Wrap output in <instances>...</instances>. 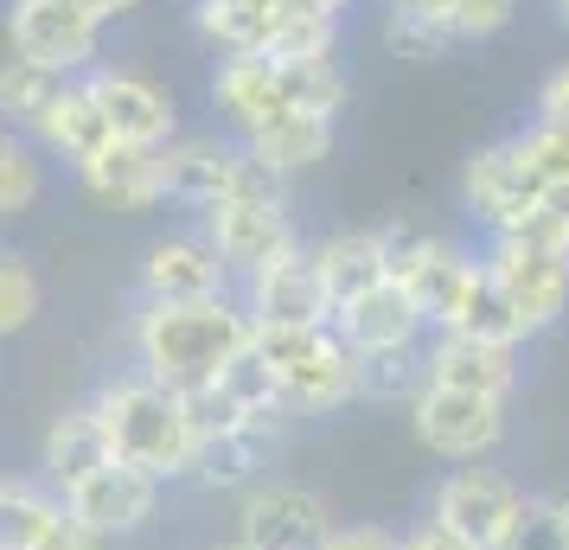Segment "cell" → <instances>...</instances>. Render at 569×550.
I'll return each instance as SVG.
<instances>
[{
	"label": "cell",
	"mask_w": 569,
	"mask_h": 550,
	"mask_svg": "<svg viewBox=\"0 0 569 550\" xmlns=\"http://www.w3.org/2000/svg\"><path fill=\"white\" fill-rule=\"evenodd\" d=\"M78 78H64V71H46V64H32V58L7 52V71H0V109H7V129L13 134H32L46 122V109L64 97Z\"/></svg>",
	"instance_id": "obj_27"
},
{
	"label": "cell",
	"mask_w": 569,
	"mask_h": 550,
	"mask_svg": "<svg viewBox=\"0 0 569 550\" xmlns=\"http://www.w3.org/2000/svg\"><path fill=\"white\" fill-rule=\"evenodd\" d=\"M441 333H467V340H499V346H525V333H518L512 308H506V294H499V282H492L487 257H480V276H473V289H467V301H461V308H455V320H448Z\"/></svg>",
	"instance_id": "obj_30"
},
{
	"label": "cell",
	"mask_w": 569,
	"mask_h": 550,
	"mask_svg": "<svg viewBox=\"0 0 569 550\" xmlns=\"http://www.w3.org/2000/svg\"><path fill=\"white\" fill-rule=\"evenodd\" d=\"M276 64H308V58H339V20L320 13V7H295L269 46Z\"/></svg>",
	"instance_id": "obj_34"
},
{
	"label": "cell",
	"mask_w": 569,
	"mask_h": 550,
	"mask_svg": "<svg viewBox=\"0 0 569 550\" xmlns=\"http://www.w3.org/2000/svg\"><path fill=\"white\" fill-rule=\"evenodd\" d=\"M320 550H403V531H385V524H333V538Z\"/></svg>",
	"instance_id": "obj_41"
},
{
	"label": "cell",
	"mask_w": 569,
	"mask_h": 550,
	"mask_svg": "<svg viewBox=\"0 0 569 550\" xmlns=\"http://www.w3.org/2000/svg\"><path fill=\"white\" fill-rule=\"evenodd\" d=\"M199 231L218 243V257H224V269H231L237 282H250V276H262V269H276V262L308 250L288 199H224V206L199 211Z\"/></svg>",
	"instance_id": "obj_7"
},
{
	"label": "cell",
	"mask_w": 569,
	"mask_h": 550,
	"mask_svg": "<svg viewBox=\"0 0 569 550\" xmlns=\"http://www.w3.org/2000/svg\"><path fill=\"white\" fill-rule=\"evenodd\" d=\"M385 7H410L422 20L448 27L455 46H480V39L512 27V13H518V0H385Z\"/></svg>",
	"instance_id": "obj_29"
},
{
	"label": "cell",
	"mask_w": 569,
	"mask_h": 550,
	"mask_svg": "<svg viewBox=\"0 0 569 550\" xmlns=\"http://www.w3.org/2000/svg\"><path fill=\"white\" fill-rule=\"evenodd\" d=\"M257 314L243 308V294H218V301H129V352L134 371H148L173 391L211 384L257 352Z\"/></svg>",
	"instance_id": "obj_1"
},
{
	"label": "cell",
	"mask_w": 569,
	"mask_h": 550,
	"mask_svg": "<svg viewBox=\"0 0 569 550\" xmlns=\"http://www.w3.org/2000/svg\"><path fill=\"white\" fill-rule=\"evenodd\" d=\"M308 7H320V13H333V20H346V7H352V0H308Z\"/></svg>",
	"instance_id": "obj_45"
},
{
	"label": "cell",
	"mask_w": 569,
	"mask_h": 550,
	"mask_svg": "<svg viewBox=\"0 0 569 550\" xmlns=\"http://www.w3.org/2000/svg\"><path fill=\"white\" fill-rule=\"evenodd\" d=\"M257 160H269L282 180H295V173H308V167H320V160L333 154V116H313V109H288L282 122L269 134H257V141H243Z\"/></svg>",
	"instance_id": "obj_26"
},
{
	"label": "cell",
	"mask_w": 569,
	"mask_h": 550,
	"mask_svg": "<svg viewBox=\"0 0 569 550\" xmlns=\"http://www.w3.org/2000/svg\"><path fill=\"white\" fill-rule=\"evenodd\" d=\"M262 461H269V442H262V436H218V442H199L192 487H206V493H250L262 480Z\"/></svg>",
	"instance_id": "obj_28"
},
{
	"label": "cell",
	"mask_w": 569,
	"mask_h": 550,
	"mask_svg": "<svg viewBox=\"0 0 569 550\" xmlns=\"http://www.w3.org/2000/svg\"><path fill=\"white\" fill-rule=\"evenodd\" d=\"M0 550H103V538L46 480H7L0 487Z\"/></svg>",
	"instance_id": "obj_14"
},
{
	"label": "cell",
	"mask_w": 569,
	"mask_h": 550,
	"mask_svg": "<svg viewBox=\"0 0 569 550\" xmlns=\"http://www.w3.org/2000/svg\"><path fill=\"white\" fill-rule=\"evenodd\" d=\"M378 32H385V46L397 58H448L455 52V32L436 27V20H422V13H410V7H385Z\"/></svg>",
	"instance_id": "obj_36"
},
{
	"label": "cell",
	"mask_w": 569,
	"mask_h": 550,
	"mask_svg": "<svg viewBox=\"0 0 569 550\" xmlns=\"http://www.w3.org/2000/svg\"><path fill=\"white\" fill-rule=\"evenodd\" d=\"M109 461H116V448H109V429H103V417L90 410V397L71 403L64 417H52L46 442H39V480L64 499L78 493L83 480H97Z\"/></svg>",
	"instance_id": "obj_20"
},
{
	"label": "cell",
	"mask_w": 569,
	"mask_h": 550,
	"mask_svg": "<svg viewBox=\"0 0 569 550\" xmlns=\"http://www.w3.org/2000/svg\"><path fill=\"white\" fill-rule=\"evenodd\" d=\"M71 180H78L97 206L122 211V218H148V211L173 206V199H167V180H160V154L154 148H129V141H116V148H103L97 160L71 167Z\"/></svg>",
	"instance_id": "obj_18"
},
{
	"label": "cell",
	"mask_w": 569,
	"mask_h": 550,
	"mask_svg": "<svg viewBox=\"0 0 569 550\" xmlns=\"http://www.w3.org/2000/svg\"><path fill=\"white\" fill-rule=\"evenodd\" d=\"M499 550H569L563 524H557V512H550V493L525 499V512H518V524L499 538Z\"/></svg>",
	"instance_id": "obj_38"
},
{
	"label": "cell",
	"mask_w": 569,
	"mask_h": 550,
	"mask_svg": "<svg viewBox=\"0 0 569 550\" xmlns=\"http://www.w3.org/2000/svg\"><path fill=\"white\" fill-rule=\"evenodd\" d=\"M295 7L308 0H192V27L218 58H269Z\"/></svg>",
	"instance_id": "obj_21"
},
{
	"label": "cell",
	"mask_w": 569,
	"mask_h": 550,
	"mask_svg": "<svg viewBox=\"0 0 569 550\" xmlns=\"http://www.w3.org/2000/svg\"><path fill=\"white\" fill-rule=\"evenodd\" d=\"M506 141H512V154L525 160V173L538 186H569V129H557V122H525Z\"/></svg>",
	"instance_id": "obj_35"
},
{
	"label": "cell",
	"mask_w": 569,
	"mask_h": 550,
	"mask_svg": "<svg viewBox=\"0 0 569 550\" xmlns=\"http://www.w3.org/2000/svg\"><path fill=\"white\" fill-rule=\"evenodd\" d=\"M410 429H416V442L429 448L436 461H448V468H473V461H487V454L506 448L512 417H506L499 397L441 391V384H429V391L410 403Z\"/></svg>",
	"instance_id": "obj_6"
},
{
	"label": "cell",
	"mask_w": 569,
	"mask_h": 550,
	"mask_svg": "<svg viewBox=\"0 0 569 550\" xmlns=\"http://www.w3.org/2000/svg\"><path fill=\"white\" fill-rule=\"evenodd\" d=\"M365 359V397L371 403H416L429 391V346H403V352H359Z\"/></svg>",
	"instance_id": "obj_31"
},
{
	"label": "cell",
	"mask_w": 569,
	"mask_h": 550,
	"mask_svg": "<svg viewBox=\"0 0 569 550\" xmlns=\"http://www.w3.org/2000/svg\"><path fill=\"white\" fill-rule=\"evenodd\" d=\"M90 410L103 417L116 461L154 473V480H192L199 461V429L186 417V397L173 384H160L148 371H116L90 391Z\"/></svg>",
	"instance_id": "obj_2"
},
{
	"label": "cell",
	"mask_w": 569,
	"mask_h": 550,
	"mask_svg": "<svg viewBox=\"0 0 569 550\" xmlns=\"http://www.w3.org/2000/svg\"><path fill=\"white\" fill-rule=\"evenodd\" d=\"M531 122H557V129H569V64H557V71L538 83V97H531Z\"/></svg>",
	"instance_id": "obj_40"
},
{
	"label": "cell",
	"mask_w": 569,
	"mask_h": 550,
	"mask_svg": "<svg viewBox=\"0 0 569 550\" xmlns=\"http://www.w3.org/2000/svg\"><path fill=\"white\" fill-rule=\"evenodd\" d=\"M480 257H487L492 282L506 294L525 346L569 314V257L563 250H543V243H525V237H487Z\"/></svg>",
	"instance_id": "obj_5"
},
{
	"label": "cell",
	"mask_w": 569,
	"mask_h": 550,
	"mask_svg": "<svg viewBox=\"0 0 569 550\" xmlns=\"http://www.w3.org/2000/svg\"><path fill=\"white\" fill-rule=\"evenodd\" d=\"M518 378H525V346L467 340V333H436L429 340V384H441V391H473V397L512 403Z\"/></svg>",
	"instance_id": "obj_17"
},
{
	"label": "cell",
	"mask_w": 569,
	"mask_h": 550,
	"mask_svg": "<svg viewBox=\"0 0 569 550\" xmlns=\"http://www.w3.org/2000/svg\"><path fill=\"white\" fill-rule=\"evenodd\" d=\"M83 13H97V20H103V27H116V20H129L134 7H141V0H78Z\"/></svg>",
	"instance_id": "obj_43"
},
{
	"label": "cell",
	"mask_w": 569,
	"mask_h": 550,
	"mask_svg": "<svg viewBox=\"0 0 569 550\" xmlns=\"http://www.w3.org/2000/svg\"><path fill=\"white\" fill-rule=\"evenodd\" d=\"M160 487H167V480H154V473L129 468V461H109L97 480H83L78 493H71V512H78L103 544H116V538H134L141 524H154Z\"/></svg>",
	"instance_id": "obj_16"
},
{
	"label": "cell",
	"mask_w": 569,
	"mask_h": 550,
	"mask_svg": "<svg viewBox=\"0 0 569 550\" xmlns=\"http://www.w3.org/2000/svg\"><path fill=\"white\" fill-rule=\"evenodd\" d=\"M525 487H518L506 468H487V461H473V468H448L436 480V493H429V519H441L448 531H461L473 538L480 550H499V538L518 524L525 512Z\"/></svg>",
	"instance_id": "obj_9"
},
{
	"label": "cell",
	"mask_w": 569,
	"mask_h": 550,
	"mask_svg": "<svg viewBox=\"0 0 569 550\" xmlns=\"http://www.w3.org/2000/svg\"><path fill=\"white\" fill-rule=\"evenodd\" d=\"M282 83H288V103L295 109H313V116H333L346 109L352 83H346V64L339 58H308V64H282Z\"/></svg>",
	"instance_id": "obj_33"
},
{
	"label": "cell",
	"mask_w": 569,
	"mask_h": 550,
	"mask_svg": "<svg viewBox=\"0 0 569 550\" xmlns=\"http://www.w3.org/2000/svg\"><path fill=\"white\" fill-rule=\"evenodd\" d=\"M32 141H39L52 160H64V167H83V160H97L103 148H116V129H109V116L97 109L90 83L78 78L52 109H46V122L32 129Z\"/></svg>",
	"instance_id": "obj_25"
},
{
	"label": "cell",
	"mask_w": 569,
	"mask_h": 550,
	"mask_svg": "<svg viewBox=\"0 0 569 550\" xmlns=\"http://www.w3.org/2000/svg\"><path fill=\"white\" fill-rule=\"evenodd\" d=\"M206 97H211L218 129L237 134V141L269 134L288 109H295L288 103V83H282V64H276V58H218Z\"/></svg>",
	"instance_id": "obj_12"
},
{
	"label": "cell",
	"mask_w": 569,
	"mask_h": 550,
	"mask_svg": "<svg viewBox=\"0 0 569 550\" xmlns=\"http://www.w3.org/2000/svg\"><path fill=\"white\" fill-rule=\"evenodd\" d=\"M237 538L257 550H320L333 538V512L301 480H257L250 493H237Z\"/></svg>",
	"instance_id": "obj_10"
},
{
	"label": "cell",
	"mask_w": 569,
	"mask_h": 550,
	"mask_svg": "<svg viewBox=\"0 0 569 550\" xmlns=\"http://www.w3.org/2000/svg\"><path fill=\"white\" fill-rule=\"evenodd\" d=\"M257 352L276 371L295 417H333V410L365 397V359L339 333V320H327V327H262Z\"/></svg>",
	"instance_id": "obj_3"
},
{
	"label": "cell",
	"mask_w": 569,
	"mask_h": 550,
	"mask_svg": "<svg viewBox=\"0 0 569 550\" xmlns=\"http://www.w3.org/2000/svg\"><path fill=\"white\" fill-rule=\"evenodd\" d=\"M308 262H313V276H320V289H327L333 320H339L352 301H365L378 282H390L385 224H378V231H327V237H313Z\"/></svg>",
	"instance_id": "obj_19"
},
{
	"label": "cell",
	"mask_w": 569,
	"mask_h": 550,
	"mask_svg": "<svg viewBox=\"0 0 569 550\" xmlns=\"http://www.w3.org/2000/svg\"><path fill=\"white\" fill-rule=\"evenodd\" d=\"M243 308L257 314V327H327L333 320V301L320 289L308 250L276 262V269H262V276H250L243 282Z\"/></svg>",
	"instance_id": "obj_22"
},
{
	"label": "cell",
	"mask_w": 569,
	"mask_h": 550,
	"mask_svg": "<svg viewBox=\"0 0 569 550\" xmlns=\"http://www.w3.org/2000/svg\"><path fill=\"white\" fill-rule=\"evenodd\" d=\"M39 192H46V148L32 134L7 129V141H0V211L20 218V211L39 206Z\"/></svg>",
	"instance_id": "obj_32"
},
{
	"label": "cell",
	"mask_w": 569,
	"mask_h": 550,
	"mask_svg": "<svg viewBox=\"0 0 569 550\" xmlns=\"http://www.w3.org/2000/svg\"><path fill=\"white\" fill-rule=\"evenodd\" d=\"M512 237H525V243H543V250H563L569 257V186H543L538 192V211L518 224Z\"/></svg>",
	"instance_id": "obj_39"
},
{
	"label": "cell",
	"mask_w": 569,
	"mask_h": 550,
	"mask_svg": "<svg viewBox=\"0 0 569 550\" xmlns=\"http://www.w3.org/2000/svg\"><path fill=\"white\" fill-rule=\"evenodd\" d=\"M39 320V276L27 257L0 262V333H27Z\"/></svg>",
	"instance_id": "obj_37"
},
{
	"label": "cell",
	"mask_w": 569,
	"mask_h": 550,
	"mask_svg": "<svg viewBox=\"0 0 569 550\" xmlns=\"http://www.w3.org/2000/svg\"><path fill=\"white\" fill-rule=\"evenodd\" d=\"M473 276H480V250H467V243H448V237H429V243L416 250V262L403 269V276H397V282L416 294V308H422V320H429V333H441V327L455 320V308L467 301Z\"/></svg>",
	"instance_id": "obj_23"
},
{
	"label": "cell",
	"mask_w": 569,
	"mask_h": 550,
	"mask_svg": "<svg viewBox=\"0 0 569 550\" xmlns=\"http://www.w3.org/2000/svg\"><path fill=\"white\" fill-rule=\"evenodd\" d=\"M134 294L141 301H218V294H231V269L199 224L167 231L148 243V257L134 269Z\"/></svg>",
	"instance_id": "obj_11"
},
{
	"label": "cell",
	"mask_w": 569,
	"mask_h": 550,
	"mask_svg": "<svg viewBox=\"0 0 569 550\" xmlns=\"http://www.w3.org/2000/svg\"><path fill=\"white\" fill-rule=\"evenodd\" d=\"M160 180H167V199L186 206L192 218L224 199H288V180L257 160L237 134L206 129V134H180L160 148Z\"/></svg>",
	"instance_id": "obj_4"
},
{
	"label": "cell",
	"mask_w": 569,
	"mask_h": 550,
	"mask_svg": "<svg viewBox=\"0 0 569 550\" xmlns=\"http://www.w3.org/2000/svg\"><path fill=\"white\" fill-rule=\"evenodd\" d=\"M103 20L83 13L78 0H13L7 13V52L32 58L46 71H64V78H90L97 71V52H103Z\"/></svg>",
	"instance_id": "obj_8"
},
{
	"label": "cell",
	"mask_w": 569,
	"mask_h": 550,
	"mask_svg": "<svg viewBox=\"0 0 569 550\" xmlns=\"http://www.w3.org/2000/svg\"><path fill=\"white\" fill-rule=\"evenodd\" d=\"M550 7H557V27L569 32V0H550Z\"/></svg>",
	"instance_id": "obj_47"
},
{
	"label": "cell",
	"mask_w": 569,
	"mask_h": 550,
	"mask_svg": "<svg viewBox=\"0 0 569 550\" xmlns=\"http://www.w3.org/2000/svg\"><path fill=\"white\" fill-rule=\"evenodd\" d=\"M538 192L543 186L525 173V160L512 154V141H487L473 148L461 173V199H467V218L480 224L487 237H512L531 211H538Z\"/></svg>",
	"instance_id": "obj_13"
},
{
	"label": "cell",
	"mask_w": 569,
	"mask_h": 550,
	"mask_svg": "<svg viewBox=\"0 0 569 550\" xmlns=\"http://www.w3.org/2000/svg\"><path fill=\"white\" fill-rule=\"evenodd\" d=\"M211 550H257L250 538H224V544H211Z\"/></svg>",
	"instance_id": "obj_46"
},
{
	"label": "cell",
	"mask_w": 569,
	"mask_h": 550,
	"mask_svg": "<svg viewBox=\"0 0 569 550\" xmlns=\"http://www.w3.org/2000/svg\"><path fill=\"white\" fill-rule=\"evenodd\" d=\"M403 550H480V544L461 538V531H448L441 519H416L410 531H403Z\"/></svg>",
	"instance_id": "obj_42"
},
{
	"label": "cell",
	"mask_w": 569,
	"mask_h": 550,
	"mask_svg": "<svg viewBox=\"0 0 569 550\" xmlns=\"http://www.w3.org/2000/svg\"><path fill=\"white\" fill-rule=\"evenodd\" d=\"M550 512H557V524H563V538H569V487L563 493H550Z\"/></svg>",
	"instance_id": "obj_44"
},
{
	"label": "cell",
	"mask_w": 569,
	"mask_h": 550,
	"mask_svg": "<svg viewBox=\"0 0 569 550\" xmlns=\"http://www.w3.org/2000/svg\"><path fill=\"white\" fill-rule=\"evenodd\" d=\"M83 83H90L97 109L109 116L116 141L154 148V154L167 148V141H180V109H173V97H167L154 78H141V71H129V64H97Z\"/></svg>",
	"instance_id": "obj_15"
},
{
	"label": "cell",
	"mask_w": 569,
	"mask_h": 550,
	"mask_svg": "<svg viewBox=\"0 0 569 550\" xmlns=\"http://www.w3.org/2000/svg\"><path fill=\"white\" fill-rule=\"evenodd\" d=\"M339 333L359 346V352H403V346H429L436 340L429 320H422V308H416V294L403 289L397 276L378 282L365 301H352V308L339 314Z\"/></svg>",
	"instance_id": "obj_24"
}]
</instances>
